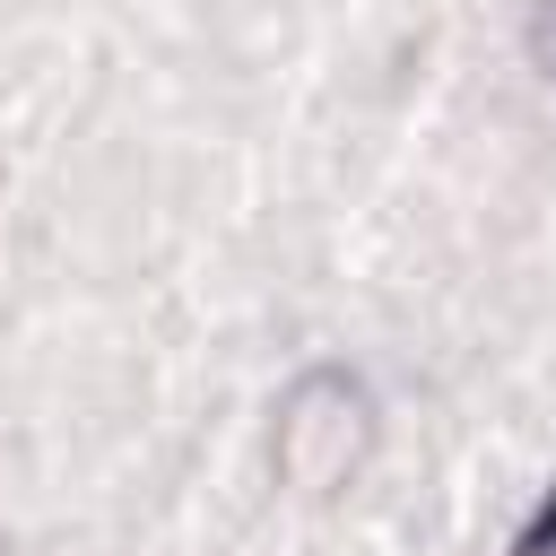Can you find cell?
<instances>
[{
	"instance_id": "6da1fadb",
	"label": "cell",
	"mask_w": 556,
	"mask_h": 556,
	"mask_svg": "<svg viewBox=\"0 0 556 556\" xmlns=\"http://www.w3.org/2000/svg\"><path fill=\"white\" fill-rule=\"evenodd\" d=\"M374 452V391L348 365H304L269 408V469L295 495H330Z\"/></svg>"
},
{
	"instance_id": "7a4b0ae2",
	"label": "cell",
	"mask_w": 556,
	"mask_h": 556,
	"mask_svg": "<svg viewBox=\"0 0 556 556\" xmlns=\"http://www.w3.org/2000/svg\"><path fill=\"white\" fill-rule=\"evenodd\" d=\"M504 556H556V486L530 504V521L513 530V547H504Z\"/></svg>"
}]
</instances>
